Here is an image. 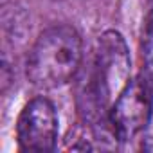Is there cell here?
Masks as SVG:
<instances>
[{"label": "cell", "mask_w": 153, "mask_h": 153, "mask_svg": "<svg viewBox=\"0 0 153 153\" xmlns=\"http://www.w3.org/2000/svg\"><path fill=\"white\" fill-rule=\"evenodd\" d=\"M131 59L121 33L106 31L99 36L92 63L79 83L78 105L92 124L110 123V110L130 83Z\"/></svg>", "instance_id": "1"}, {"label": "cell", "mask_w": 153, "mask_h": 153, "mask_svg": "<svg viewBox=\"0 0 153 153\" xmlns=\"http://www.w3.org/2000/svg\"><path fill=\"white\" fill-rule=\"evenodd\" d=\"M83 59V42L70 25L45 29L29 51L25 74L38 88H58L78 74Z\"/></svg>", "instance_id": "2"}, {"label": "cell", "mask_w": 153, "mask_h": 153, "mask_svg": "<svg viewBox=\"0 0 153 153\" xmlns=\"http://www.w3.org/2000/svg\"><path fill=\"white\" fill-rule=\"evenodd\" d=\"M153 115V81L140 74L130 79L110 110V126L119 140H130L142 133Z\"/></svg>", "instance_id": "3"}, {"label": "cell", "mask_w": 153, "mask_h": 153, "mask_svg": "<svg viewBox=\"0 0 153 153\" xmlns=\"http://www.w3.org/2000/svg\"><path fill=\"white\" fill-rule=\"evenodd\" d=\"M18 146L24 151H52L58 142V114L47 97L31 99L16 123Z\"/></svg>", "instance_id": "4"}, {"label": "cell", "mask_w": 153, "mask_h": 153, "mask_svg": "<svg viewBox=\"0 0 153 153\" xmlns=\"http://www.w3.org/2000/svg\"><path fill=\"white\" fill-rule=\"evenodd\" d=\"M142 59L146 65V74L153 81V15H144V29H142Z\"/></svg>", "instance_id": "5"}, {"label": "cell", "mask_w": 153, "mask_h": 153, "mask_svg": "<svg viewBox=\"0 0 153 153\" xmlns=\"http://www.w3.org/2000/svg\"><path fill=\"white\" fill-rule=\"evenodd\" d=\"M144 131H146V140L142 142V148L148 149V151H153V115H151L149 124H148V128Z\"/></svg>", "instance_id": "6"}, {"label": "cell", "mask_w": 153, "mask_h": 153, "mask_svg": "<svg viewBox=\"0 0 153 153\" xmlns=\"http://www.w3.org/2000/svg\"><path fill=\"white\" fill-rule=\"evenodd\" d=\"M144 9L146 15H153V0H144Z\"/></svg>", "instance_id": "7"}]
</instances>
